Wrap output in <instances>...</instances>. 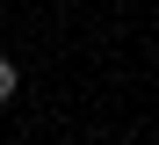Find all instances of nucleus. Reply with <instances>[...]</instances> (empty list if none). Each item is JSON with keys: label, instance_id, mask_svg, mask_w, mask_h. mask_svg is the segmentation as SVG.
<instances>
[{"label": "nucleus", "instance_id": "f257e3e1", "mask_svg": "<svg viewBox=\"0 0 159 145\" xmlns=\"http://www.w3.org/2000/svg\"><path fill=\"white\" fill-rule=\"evenodd\" d=\"M22 94V73H15V58H0V102H15Z\"/></svg>", "mask_w": 159, "mask_h": 145}]
</instances>
